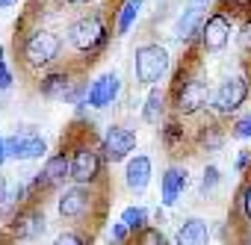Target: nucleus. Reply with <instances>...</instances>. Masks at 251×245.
Segmentation results:
<instances>
[{"instance_id": "obj_8", "label": "nucleus", "mask_w": 251, "mask_h": 245, "mask_svg": "<svg viewBox=\"0 0 251 245\" xmlns=\"http://www.w3.org/2000/svg\"><path fill=\"white\" fill-rule=\"evenodd\" d=\"M133 151H136V133L124 124H112L100 139V154L109 163H124Z\"/></svg>"}, {"instance_id": "obj_27", "label": "nucleus", "mask_w": 251, "mask_h": 245, "mask_svg": "<svg viewBox=\"0 0 251 245\" xmlns=\"http://www.w3.org/2000/svg\"><path fill=\"white\" fill-rule=\"evenodd\" d=\"M3 53H6V50L0 48V92H9V89H12V71H9Z\"/></svg>"}, {"instance_id": "obj_15", "label": "nucleus", "mask_w": 251, "mask_h": 245, "mask_svg": "<svg viewBox=\"0 0 251 245\" xmlns=\"http://www.w3.org/2000/svg\"><path fill=\"white\" fill-rule=\"evenodd\" d=\"M186 192V169L180 166H169L160 177V195H163V204L166 207H175L177 198Z\"/></svg>"}, {"instance_id": "obj_7", "label": "nucleus", "mask_w": 251, "mask_h": 245, "mask_svg": "<svg viewBox=\"0 0 251 245\" xmlns=\"http://www.w3.org/2000/svg\"><path fill=\"white\" fill-rule=\"evenodd\" d=\"M100 169H103V157L89 142H83L71 151V180L74 183H89V186L98 183Z\"/></svg>"}, {"instance_id": "obj_18", "label": "nucleus", "mask_w": 251, "mask_h": 245, "mask_svg": "<svg viewBox=\"0 0 251 245\" xmlns=\"http://www.w3.org/2000/svg\"><path fill=\"white\" fill-rule=\"evenodd\" d=\"M68 89H71V77L65 71H50V74H45L39 80V92L48 100H65Z\"/></svg>"}, {"instance_id": "obj_26", "label": "nucleus", "mask_w": 251, "mask_h": 245, "mask_svg": "<svg viewBox=\"0 0 251 245\" xmlns=\"http://www.w3.org/2000/svg\"><path fill=\"white\" fill-rule=\"evenodd\" d=\"M180 139H183V127L177 124V121H169V124H166V130H163V142H166V148L177 145Z\"/></svg>"}, {"instance_id": "obj_3", "label": "nucleus", "mask_w": 251, "mask_h": 245, "mask_svg": "<svg viewBox=\"0 0 251 245\" xmlns=\"http://www.w3.org/2000/svg\"><path fill=\"white\" fill-rule=\"evenodd\" d=\"M106 39H109V30H106L103 18H100L98 12L83 15V18H77V21L68 27V42H71L77 50H83V53H98V50L106 45Z\"/></svg>"}, {"instance_id": "obj_34", "label": "nucleus", "mask_w": 251, "mask_h": 245, "mask_svg": "<svg viewBox=\"0 0 251 245\" xmlns=\"http://www.w3.org/2000/svg\"><path fill=\"white\" fill-rule=\"evenodd\" d=\"M6 160H9V154H6V139L0 136V166H3Z\"/></svg>"}, {"instance_id": "obj_32", "label": "nucleus", "mask_w": 251, "mask_h": 245, "mask_svg": "<svg viewBox=\"0 0 251 245\" xmlns=\"http://www.w3.org/2000/svg\"><path fill=\"white\" fill-rule=\"evenodd\" d=\"M248 166H251V151H239V157H236L233 169H236V172H245Z\"/></svg>"}, {"instance_id": "obj_25", "label": "nucleus", "mask_w": 251, "mask_h": 245, "mask_svg": "<svg viewBox=\"0 0 251 245\" xmlns=\"http://www.w3.org/2000/svg\"><path fill=\"white\" fill-rule=\"evenodd\" d=\"M230 136H233V139H251V109H248V112L236 121V124H233Z\"/></svg>"}, {"instance_id": "obj_13", "label": "nucleus", "mask_w": 251, "mask_h": 245, "mask_svg": "<svg viewBox=\"0 0 251 245\" xmlns=\"http://www.w3.org/2000/svg\"><path fill=\"white\" fill-rule=\"evenodd\" d=\"M15 239H36L45 233V210L42 207H24L18 216H12Z\"/></svg>"}, {"instance_id": "obj_22", "label": "nucleus", "mask_w": 251, "mask_h": 245, "mask_svg": "<svg viewBox=\"0 0 251 245\" xmlns=\"http://www.w3.org/2000/svg\"><path fill=\"white\" fill-rule=\"evenodd\" d=\"M121 221L127 224L133 233H139V230L148 224V210H145V207H136V204H133V207H124V213H121Z\"/></svg>"}, {"instance_id": "obj_2", "label": "nucleus", "mask_w": 251, "mask_h": 245, "mask_svg": "<svg viewBox=\"0 0 251 245\" xmlns=\"http://www.w3.org/2000/svg\"><path fill=\"white\" fill-rule=\"evenodd\" d=\"M62 50V42L56 33L50 30H33L30 36H24V45H21V56H24V65L27 68H45L50 65Z\"/></svg>"}, {"instance_id": "obj_29", "label": "nucleus", "mask_w": 251, "mask_h": 245, "mask_svg": "<svg viewBox=\"0 0 251 245\" xmlns=\"http://www.w3.org/2000/svg\"><path fill=\"white\" fill-rule=\"evenodd\" d=\"M89 236H83V233H74V230H62L59 236H56V245H83Z\"/></svg>"}, {"instance_id": "obj_6", "label": "nucleus", "mask_w": 251, "mask_h": 245, "mask_svg": "<svg viewBox=\"0 0 251 245\" xmlns=\"http://www.w3.org/2000/svg\"><path fill=\"white\" fill-rule=\"evenodd\" d=\"M198 39H201V48H204L207 53L225 50L227 42H230V15H227V12H210V15L201 21Z\"/></svg>"}, {"instance_id": "obj_16", "label": "nucleus", "mask_w": 251, "mask_h": 245, "mask_svg": "<svg viewBox=\"0 0 251 245\" xmlns=\"http://www.w3.org/2000/svg\"><path fill=\"white\" fill-rule=\"evenodd\" d=\"M204 6H198V3H192L189 0V6L180 12V18H177V24H175V39L177 42H189L198 30H201V21H204V12H201Z\"/></svg>"}, {"instance_id": "obj_35", "label": "nucleus", "mask_w": 251, "mask_h": 245, "mask_svg": "<svg viewBox=\"0 0 251 245\" xmlns=\"http://www.w3.org/2000/svg\"><path fill=\"white\" fill-rule=\"evenodd\" d=\"M18 0H0V9H6V6H15Z\"/></svg>"}, {"instance_id": "obj_31", "label": "nucleus", "mask_w": 251, "mask_h": 245, "mask_svg": "<svg viewBox=\"0 0 251 245\" xmlns=\"http://www.w3.org/2000/svg\"><path fill=\"white\" fill-rule=\"evenodd\" d=\"M239 45L245 48V50H251V18L242 24V30H239Z\"/></svg>"}, {"instance_id": "obj_33", "label": "nucleus", "mask_w": 251, "mask_h": 245, "mask_svg": "<svg viewBox=\"0 0 251 245\" xmlns=\"http://www.w3.org/2000/svg\"><path fill=\"white\" fill-rule=\"evenodd\" d=\"M6 195H9V180H6V174H0V204L6 201Z\"/></svg>"}, {"instance_id": "obj_10", "label": "nucleus", "mask_w": 251, "mask_h": 245, "mask_svg": "<svg viewBox=\"0 0 251 245\" xmlns=\"http://www.w3.org/2000/svg\"><path fill=\"white\" fill-rule=\"evenodd\" d=\"M6 154L9 160H39L42 154H48V142L36 130H18L6 139Z\"/></svg>"}, {"instance_id": "obj_37", "label": "nucleus", "mask_w": 251, "mask_h": 245, "mask_svg": "<svg viewBox=\"0 0 251 245\" xmlns=\"http://www.w3.org/2000/svg\"><path fill=\"white\" fill-rule=\"evenodd\" d=\"M62 3H83V0H62Z\"/></svg>"}, {"instance_id": "obj_5", "label": "nucleus", "mask_w": 251, "mask_h": 245, "mask_svg": "<svg viewBox=\"0 0 251 245\" xmlns=\"http://www.w3.org/2000/svg\"><path fill=\"white\" fill-rule=\"evenodd\" d=\"M248 80L245 77H225L222 83H219V89L213 92V109L219 112V115H230V112H236L245 100H248Z\"/></svg>"}, {"instance_id": "obj_36", "label": "nucleus", "mask_w": 251, "mask_h": 245, "mask_svg": "<svg viewBox=\"0 0 251 245\" xmlns=\"http://www.w3.org/2000/svg\"><path fill=\"white\" fill-rule=\"evenodd\" d=\"M192 3H198V6H207V3H210V0H192Z\"/></svg>"}, {"instance_id": "obj_12", "label": "nucleus", "mask_w": 251, "mask_h": 245, "mask_svg": "<svg viewBox=\"0 0 251 245\" xmlns=\"http://www.w3.org/2000/svg\"><path fill=\"white\" fill-rule=\"evenodd\" d=\"M118 92H121L118 74L106 71V74H100V77L89 86V100H86V106H92V109H106V106L118 98Z\"/></svg>"}, {"instance_id": "obj_19", "label": "nucleus", "mask_w": 251, "mask_h": 245, "mask_svg": "<svg viewBox=\"0 0 251 245\" xmlns=\"http://www.w3.org/2000/svg\"><path fill=\"white\" fill-rule=\"evenodd\" d=\"M163 112H166V95L157 86H151V92L145 98V106H142V121L145 124H160Z\"/></svg>"}, {"instance_id": "obj_30", "label": "nucleus", "mask_w": 251, "mask_h": 245, "mask_svg": "<svg viewBox=\"0 0 251 245\" xmlns=\"http://www.w3.org/2000/svg\"><path fill=\"white\" fill-rule=\"evenodd\" d=\"M239 210H242V216L251 221V180L242 186V192H239Z\"/></svg>"}, {"instance_id": "obj_17", "label": "nucleus", "mask_w": 251, "mask_h": 245, "mask_svg": "<svg viewBox=\"0 0 251 245\" xmlns=\"http://www.w3.org/2000/svg\"><path fill=\"white\" fill-rule=\"evenodd\" d=\"M207 239H210V227L198 216L183 219L180 227H177V236H175V242H180V245H204Z\"/></svg>"}, {"instance_id": "obj_24", "label": "nucleus", "mask_w": 251, "mask_h": 245, "mask_svg": "<svg viewBox=\"0 0 251 245\" xmlns=\"http://www.w3.org/2000/svg\"><path fill=\"white\" fill-rule=\"evenodd\" d=\"M219 183H222L219 169H216V166H207L204 174H201V195H213V192L219 189Z\"/></svg>"}, {"instance_id": "obj_14", "label": "nucleus", "mask_w": 251, "mask_h": 245, "mask_svg": "<svg viewBox=\"0 0 251 245\" xmlns=\"http://www.w3.org/2000/svg\"><path fill=\"white\" fill-rule=\"evenodd\" d=\"M151 174H154V166H151V157L148 154H136L127 160V169H124V183H127L130 192L142 195L151 183Z\"/></svg>"}, {"instance_id": "obj_1", "label": "nucleus", "mask_w": 251, "mask_h": 245, "mask_svg": "<svg viewBox=\"0 0 251 245\" xmlns=\"http://www.w3.org/2000/svg\"><path fill=\"white\" fill-rule=\"evenodd\" d=\"M169 71V50L160 45H139L133 53V77L136 86H157L163 80V74Z\"/></svg>"}, {"instance_id": "obj_9", "label": "nucleus", "mask_w": 251, "mask_h": 245, "mask_svg": "<svg viewBox=\"0 0 251 245\" xmlns=\"http://www.w3.org/2000/svg\"><path fill=\"white\" fill-rule=\"evenodd\" d=\"M95 207V192L89 189V183H74L68 186L59 201H56V210L62 219H86Z\"/></svg>"}, {"instance_id": "obj_28", "label": "nucleus", "mask_w": 251, "mask_h": 245, "mask_svg": "<svg viewBox=\"0 0 251 245\" xmlns=\"http://www.w3.org/2000/svg\"><path fill=\"white\" fill-rule=\"evenodd\" d=\"M130 233H133V230L124 224V221H115V224H112V230H109V239H112V242H127V239H130Z\"/></svg>"}, {"instance_id": "obj_20", "label": "nucleus", "mask_w": 251, "mask_h": 245, "mask_svg": "<svg viewBox=\"0 0 251 245\" xmlns=\"http://www.w3.org/2000/svg\"><path fill=\"white\" fill-rule=\"evenodd\" d=\"M142 9H145L142 0H124V3H121V12H118V21H115V33H118V36L127 33V30L136 24V18L142 15Z\"/></svg>"}, {"instance_id": "obj_23", "label": "nucleus", "mask_w": 251, "mask_h": 245, "mask_svg": "<svg viewBox=\"0 0 251 245\" xmlns=\"http://www.w3.org/2000/svg\"><path fill=\"white\" fill-rule=\"evenodd\" d=\"M133 242H136V245H163V242H166V236H163V230H160V227L145 224L139 233H133Z\"/></svg>"}, {"instance_id": "obj_21", "label": "nucleus", "mask_w": 251, "mask_h": 245, "mask_svg": "<svg viewBox=\"0 0 251 245\" xmlns=\"http://www.w3.org/2000/svg\"><path fill=\"white\" fill-rule=\"evenodd\" d=\"M225 145V130L219 124H204L201 133H198V148H207V151H219Z\"/></svg>"}, {"instance_id": "obj_4", "label": "nucleus", "mask_w": 251, "mask_h": 245, "mask_svg": "<svg viewBox=\"0 0 251 245\" xmlns=\"http://www.w3.org/2000/svg\"><path fill=\"white\" fill-rule=\"evenodd\" d=\"M210 100H213V95H210V89L201 77H183V74L177 77V83H175V109L180 115H195Z\"/></svg>"}, {"instance_id": "obj_11", "label": "nucleus", "mask_w": 251, "mask_h": 245, "mask_svg": "<svg viewBox=\"0 0 251 245\" xmlns=\"http://www.w3.org/2000/svg\"><path fill=\"white\" fill-rule=\"evenodd\" d=\"M65 180H71V157L65 154V148L53 157L45 160V169L36 174V189H53V186H62Z\"/></svg>"}]
</instances>
